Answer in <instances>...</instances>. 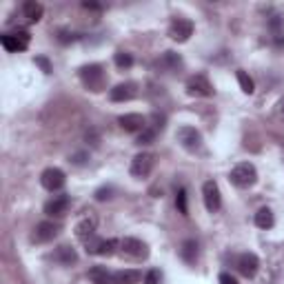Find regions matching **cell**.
Listing matches in <instances>:
<instances>
[{"mask_svg":"<svg viewBox=\"0 0 284 284\" xmlns=\"http://www.w3.org/2000/svg\"><path fill=\"white\" fill-rule=\"evenodd\" d=\"M158 138V133L153 131V129H149V127H145L142 131L138 133V145H151L153 140Z\"/></svg>","mask_w":284,"mask_h":284,"instance_id":"cell-28","label":"cell"},{"mask_svg":"<svg viewBox=\"0 0 284 284\" xmlns=\"http://www.w3.org/2000/svg\"><path fill=\"white\" fill-rule=\"evenodd\" d=\"M113 62H115V67H120V69H129L133 64V56L127 54V51H118V54L113 56Z\"/></svg>","mask_w":284,"mask_h":284,"instance_id":"cell-27","label":"cell"},{"mask_svg":"<svg viewBox=\"0 0 284 284\" xmlns=\"http://www.w3.org/2000/svg\"><path fill=\"white\" fill-rule=\"evenodd\" d=\"M85 247H87V253H91V255H113L115 253V249L120 247V242L118 240H102V238H91L89 242H85Z\"/></svg>","mask_w":284,"mask_h":284,"instance_id":"cell-11","label":"cell"},{"mask_svg":"<svg viewBox=\"0 0 284 284\" xmlns=\"http://www.w3.org/2000/svg\"><path fill=\"white\" fill-rule=\"evenodd\" d=\"M180 257L186 264H196L198 262V242L196 240H184L180 247Z\"/></svg>","mask_w":284,"mask_h":284,"instance_id":"cell-22","label":"cell"},{"mask_svg":"<svg viewBox=\"0 0 284 284\" xmlns=\"http://www.w3.org/2000/svg\"><path fill=\"white\" fill-rule=\"evenodd\" d=\"M158 67L167 69V71H178L180 67H182V58H180L176 51H164L162 58L158 60Z\"/></svg>","mask_w":284,"mask_h":284,"instance_id":"cell-20","label":"cell"},{"mask_svg":"<svg viewBox=\"0 0 284 284\" xmlns=\"http://www.w3.org/2000/svg\"><path fill=\"white\" fill-rule=\"evenodd\" d=\"M235 76H238V82H240V89H242L244 93H253L255 91V82H253V78H251L244 69H238Z\"/></svg>","mask_w":284,"mask_h":284,"instance_id":"cell-25","label":"cell"},{"mask_svg":"<svg viewBox=\"0 0 284 284\" xmlns=\"http://www.w3.org/2000/svg\"><path fill=\"white\" fill-rule=\"evenodd\" d=\"M273 222H275L273 211L267 209V206L255 213V227H260V229H271V227H273Z\"/></svg>","mask_w":284,"mask_h":284,"instance_id":"cell-24","label":"cell"},{"mask_svg":"<svg viewBox=\"0 0 284 284\" xmlns=\"http://www.w3.org/2000/svg\"><path fill=\"white\" fill-rule=\"evenodd\" d=\"M120 249L125 255L135 257V260L149 257V247H147V242L138 240V238H125V240H120Z\"/></svg>","mask_w":284,"mask_h":284,"instance_id":"cell-10","label":"cell"},{"mask_svg":"<svg viewBox=\"0 0 284 284\" xmlns=\"http://www.w3.org/2000/svg\"><path fill=\"white\" fill-rule=\"evenodd\" d=\"M229 180L238 189H249V186H253L257 182V169L251 162H240L231 169Z\"/></svg>","mask_w":284,"mask_h":284,"instance_id":"cell-2","label":"cell"},{"mask_svg":"<svg viewBox=\"0 0 284 284\" xmlns=\"http://www.w3.org/2000/svg\"><path fill=\"white\" fill-rule=\"evenodd\" d=\"M235 267H238V271H240V275H244V277H255L257 269H260V260H257L255 253H242L240 257H238Z\"/></svg>","mask_w":284,"mask_h":284,"instance_id":"cell-14","label":"cell"},{"mask_svg":"<svg viewBox=\"0 0 284 284\" xmlns=\"http://www.w3.org/2000/svg\"><path fill=\"white\" fill-rule=\"evenodd\" d=\"M169 36L176 42H186L193 36V22L186 20V18H176L169 27Z\"/></svg>","mask_w":284,"mask_h":284,"instance_id":"cell-12","label":"cell"},{"mask_svg":"<svg viewBox=\"0 0 284 284\" xmlns=\"http://www.w3.org/2000/svg\"><path fill=\"white\" fill-rule=\"evenodd\" d=\"M64 182H67V176H64L62 169H58V167H49V169H44L40 173V184L44 186L47 191H60Z\"/></svg>","mask_w":284,"mask_h":284,"instance_id":"cell-8","label":"cell"},{"mask_svg":"<svg viewBox=\"0 0 284 284\" xmlns=\"http://www.w3.org/2000/svg\"><path fill=\"white\" fill-rule=\"evenodd\" d=\"M22 14H25V18H27L29 22H38L42 18V14H44V7L40 3H36V0H29V3L22 5Z\"/></svg>","mask_w":284,"mask_h":284,"instance_id":"cell-21","label":"cell"},{"mask_svg":"<svg viewBox=\"0 0 284 284\" xmlns=\"http://www.w3.org/2000/svg\"><path fill=\"white\" fill-rule=\"evenodd\" d=\"M89 280L93 284H115V271H109L107 267H93L89 269Z\"/></svg>","mask_w":284,"mask_h":284,"instance_id":"cell-19","label":"cell"},{"mask_svg":"<svg viewBox=\"0 0 284 284\" xmlns=\"http://www.w3.org/2000/svg\"><path fill=\"white\" fill-rule=\"evenodd\" d=\"M218 282H220V284H240V282L235 280V275H231V273H220Z\"/></svg>","mask_w":284,"mask_h":284,"instance_id":"cell-33","label":"cell"},{"mask_svg":"<svg viewBox=\"0 0 284 284\" xmlns=\"http://www.w3.org/2000/svg\"><path fill=\"white\" fill-rule=\"evenodd\" d=\"M113 198V186H102V189L96 191V200L98 202H105V200H111Z\"/></svg>","mask_w":284,"mask_h":284,"instance_id":"cell-30","label":"cell"},{"mask_svg":"<svg viewBox=\"0 0 284 284\" xmlns=\"http://www.w3.org/2000/svg\"><path fill=\"white\" fill-rule=\"evenodd\" d=\"M142 280V273L135 269H122L115 271V284H138Z\"/></svg>","mask_w":284,"mask_h":284,"instance_id":"cell-23","label":"cell"},{"mask_svg":"<svg viewBox=\"0 0 284 284\" xmlns=\"http://www.w3.org/2000/svg\"><path fill=\"white\" fill-rule=\"evenodd\" d=\"M85 160H87V153H76V156H71V162L74 164H85Z\"/></svg>","mask_w":284,"mask_h":284,"instance_id":"cell-35","label":"cell"},{"mask_svg":"<svg viewBox=\"0 0 284 284\" xmlns=\"http://www.w3.org/2000/svg\"><path fill=\"white\" fill-rule=\"evenodd\" d=\"M120 122V127L125 129L127 133H140L142 129L147 127V118L145 115H140V113H125V115H120L118 118Z\"/></svg>","mask_w":284,"mask_h":284,"instance_id":"cell-15","label":"cell"},{"mask_svg":"<svg viewBox=\"0 0 284 284\" xmlns=\"http://www.w3.org/2000/svg\"><path fill=\"white\" fill-rule=\"evenodd\" d=\"M0 42H3V47L7 51L18 54V51H25L29 47L31 36H29V31L18 29V31H14V34H3V36H0Z\"/></svg>","mask_w":284,"mask_h":284,"instance_id":"cell-4","label":"cell"},{"mask_svg":"<svg viewBox=\"0 0 284 284\" xmlns=\"http://www.w3.org/2000/svg\"><path fill=\"white\" fill-rule=\"evenodd\" d=\"M186 93L189 96H196V98H209V96H213V85L209 82V78L202 74L198 76H191L189 80H186Z\"/></svg>","mask_w":284,"mask_h":284,"instance_id":"cell-7","label":"cell"},{"mask_svg":"<svg viewBox=\"0 0 284 284\" xmlns=\"http://www.w3.org/2000/svg\"><path fill=\"white\" fill-rule=\"evenodd\" d=\"M54 260L58 264H64V267H71V264L78 262V253H76V249L69 247V244H60L54 253Z\"/></svg>","mask_w":284,"mask_h":284,"instance_id":"cell-18","label":"cell"},{"mask_svg":"<svg viewBox=\"0 0 284 284\" xmlns=\"http://www.w3.org/2000/svg\"><path fill=\"white\" fill-rule=\"evenodd\" d=\"M160 277H162V275H160V271L158 269H151L149 273L145 275V284H160Z\"/></svg>","mask_w":284,"mask_h":284,"instance_id":"cell-31","label":"cell"},{"mask_svg":"<svg viewBox=\"0 0 284 284\" xmlns=\"http://www.w3.org/2000/svg\"><path fill=\"white\" fill-rule=\"evenodd\" d=\"M164 122H167V115L156 111V113L151 115V118H147V127L153 129L156 133H162V131H164Z\"/></svg>","mask_w":284,"mask_h":284,"instance_id":"cell-26","label":"cell"},{"mask_svg":"<svg viewBox=\"0 0 284 284\" xmlns=\"http://www.w3.org/2000/svg\"><path fill=\"white\" fill-rule=\"evenodd\" d=\"M36 64H38V67H40V69L44 71V74H49V71H51V64H49V60H47V58H42V56H38V58H36Z\"/></svg>","mask_w":284,"mask_h":284,"instance_id":"cell-34","label":"cell"},{"mask_svg":"<svg viewBox=\"0 0 284 284\" xmlns=\"http://www.w3.org/2000/svg\"><path fill=\"white\" fill-rule=\"evenodd\" d=\"M80 82L93 93L102 91L107 85V74L102 69V64H85V67H80Z\"/></svg>","mask_w":284,"mask_h":284,"instance_id":"cell-1","label":"cell"},{"mask_svg":"<svg viewBox=\"0 0 284 284\" xmlns=\"http://www.w3.org/2000/svg\"><path fill=\"white\" fill-rule=\"evenodd\" d=\"M58 40H60L62 44H67V42H76V40H78V36L69 34V31H60V34H58Z\"/></svg>","mask_w":284,"mask_h":284,"instance_id":"cell-32","label":"cell"},{"mask_svg":"<svg viewBox=\"0 0 284 284\" xmlns=\"http://www.w3.org/2000/svg\"><path fill=\"white\" fill-rule=\"evenodd\" d=\"M153 167H156V156H153V153L142 151V153H138V156H133L129 171H131L133 178H147L153 171Z\"/></svg>","mask_w":284,"mask_h":284,"instance_id":"cell-5","label":"cell"},{"mask_svg":"<svg viewBox=\"0 0 284 284\" xmlns=\"http://www.w3.org/2000/svg\"><path fill=\"white\" fill-rule=\"evenodd\" d=\"M58 233H60V224L58 222H51V220H44V222H38L34 233H31V240L36 244H47L51 240H56Z\"/></svg>","mask_w":284,"mask_h":284,"instance_id":"cell-6","label":"cell"},{"mask_svg":"<svg viewBox=\"0 0 284 284\" xmlns=\"http://www.w3.org/2000/svg\"><path fill=\"white\" fill-rule=\"evenodd\" d=\"M96 224H98V222H96L93 216L82 218V220L76 224V238H78L80 242H89L96 235Z\"/></svg>","mask_w":284,"mask_h":284,"instance_id":"cell-17","label":"cell"},{"mask_svg":"<svg viewBox=\"0 0 284 284\" xmlns=\"http://www.w3.org/2000/svg\"><path fill=\"white\" fill-rule=\"evenodd\" d=\"M138 96V85L135 82H120L109 91V98L113 102H125V100H133Z\"/></svg>","mask_w":284,"mask_h":284,"instance_id":"cell-13","label":"cell"},{"mask_svg":"<svg viewBox=\"0 0 284 284\" xmlns=\"http://www.w3.org/2000/svg\"><path fill=\"white\" fill-rule=\"evenodd\" d=\"M277 113H280L282 118H284V98H282L280 102H277Z\"/></svg>","mask_w":284,"mask_h":284,"instance_id":"cell-36","label":"cell"},{"mask_svg":"<svg viewBox=\"0 0 284 284\" xmlns=\"http://www.w3.org/2000/svg\"><path fill=\"white\" fill-rule=\"evenodd\" d=\"M69 206H71V198L69 196H56V198H51L47 204H44V213L51 218H60L64 216V213L69 211Z\"/></svg>","mask_w":284,"mask_h":284,"instance_id":"cell-16","label":"cell"},{"mask_svg":"<svg viewBox=\"0 0 284 284\" xmlns=\"http://www.w3.org/2000/svg\"><path fill=\"white\" fill-rule=\"evenodd\" d=\"M176 204H178V211L182 213V216H189V206H186V189H178Z\"/></svg>","mask_w":284,"mask_h":284,"instance_id":"cell-29","label":"cell"},{"mask_svg":"<svg viewBox=\"0 0 284 284\" xmlns=\"http://www.w3.org/2000/svg\"><path fill=\"white\" fill-rule=\"evenodd\" d=\"M176 138L180 142V147L186 149V151H191V153H196L200 147H202V133H200L196 127H189V125L180 127L178 133H176Z\"/></svg>","mask_w":284,"mask_h":284,"instance_id":"cell-3","label":"cell"},{"mask_svg":"<svg viewBox=\"0 0 284 284\" xmlns=\"http://www.w3.org/2000/svg\"><path fill=\"white\" fill-rule=\"evenodd\" d=\"M82 7H85V9H100V5H96V3H85Z\"/></svg>","mask_w":284,"mask_h":284,"instance_id":"cell-37","label":"cell"},{"mask_svg":"<svg viewBox=\"0 0 284 284\" xmlns=\"http://www.w3.org/2000/svg\"><path fill=\"white\" fill-rule=\"evenodd\" d=\"M202 200H204V206L209 213H216L220 211L222 206V196H220V186H218L213 180H206L202 184Z\"/></svg>","mask_w":284,"mask_h":284,"instance_id":"cell-9","label":"cell"}]
</instances>
